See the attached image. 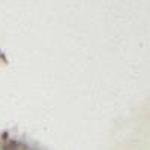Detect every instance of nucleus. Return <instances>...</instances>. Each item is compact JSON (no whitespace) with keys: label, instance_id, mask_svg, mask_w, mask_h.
Here are the masks:
<instances>
[]
</instances>
